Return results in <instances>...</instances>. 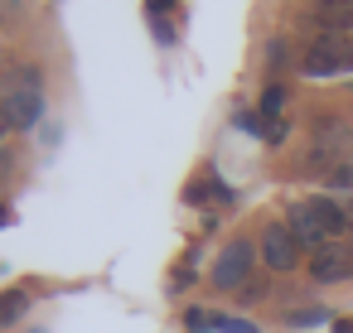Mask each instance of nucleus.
<instances>
[{
  "label": "nucleus",
  "mask_w": 353,
  "mask_h": 333,
  "mask_svg": "<svg viewBox=\"0 0 353 333\" xmlns=\"http://www.w3.org/2000/svg\"><path fill=\"white\" fill-rule=\"evenodd\" d=\"M348 160H353V126H348V121H334V116L314 121V136H310V164L324 169V174H334V169H343Z\"/></svg>",
  "instance_id": "f257e3e1"
},
{
  "label": "nucleus",
  "mask_w": 353,
  "mask_h": 333,
  "mask_svg": "<svg viewBox=\"0 0 353 333\" xmlns=\"http://www.w3.org/2000/svg\"><path fill=\"white\" fill-rule=\"evenodd\" d=\"M343 68H353V34H319L300 58L305 78H334Z\"/></svg>",
  "instance_id": "f03ea898"
},
{
  "label": "nucleus",
  "mask_w": 353,
  "mask_h": 333,
  "mask_svg": "<svg viewBox=\"0 0 353 333\" xmlns=\"http://www.w3.org/2000/svg\"><path fill=\"white\" fill-rule=\"evenodd\" d=\"M261 261H266L271 270H295L300 241H295V232H290L285 222H266V232H261Z\"/></svg>",
  "instance_id": "7ed1b4c3"
},
{
  "label": "nucleus",
  "mask_w": 353,
  "mask_h": 333,
  "mask_svg": "<svg viewBox=\"0 0 353 333\" xmlns=\"http://www.w3.org/2000/svg\"><path fill=\"white\" fill-rule=\"evenodd\" d=\"M252 261H256L252 241H228V251H223L218 266H213V285H218V290H237V285L252 275Z\"/></svg>",
  "instance_id": "20e7f679"
},
{
  "label": "nucleus",
  "mask_w": 353,
  "mask_h": 333,
  "mask_svg": "<svg viewBox=\"0 0 353 333\" xmlns=\"http://www.w3.org/2000/svg\"><path fill=\"white\" fill-rule=\"evenodd\" d=\"M310 275L319 285H334V280H348L353 275V246L348 241H329L310 256Z\"/></svg>",
  "instance_id": "39448f33"
},
{
  "label": "nucleus",
  "mask_w": 353,
  "mask_h": 333,
  "mask_svg": "<svg viewBox=\"0 0 353 333\" xmlns=\"http://www.w3.org/2000/svg\"><path fill=\"white\" fill-rule=\"evenodd\" d=\"M310 25L319 34H353V0H310Z\"/></svg>",
  "instance_id": "423d86ee"
},
{
  "label": "nucleus",
  "mask_w": 353,
  "mask_h": 333,
  "mask_svg": "<svg viewBox=\"0 0 353 333\" xmlns=\"http://www.w3.org/2000/svg\"><path fill=\"white\" fill-rule=\"evenodd\" d=\"M0 111L10 116L15 131H34V121L44 116V97L39 92H0Z\"/></svg>",
  "instance_id": "0eeeda50"
},
{
  "label": "nucleus",
  "mask_w": 353,
  "mask_h": 333,
  "mask_svg": "<svg viewBox=\"0 0 353 333\" xmlns=\"http://www.w3.org/2000/svg\"><path fill=\"white\" fill-rule=\"evenodd\" d=\"M44 73L34 63H10L6 73H0V92H39Z\"/></svg>",
  "instance_id": "6e6552de"
},
{
  "label": "nucleus",
  "mask_w": 353,
  "mask_h": 333,
  "mask_svg": "<svg viewBox=\"0 0 353 333\" xmlns=\"http://www.w3.org/2000/svg\"><path fill=\"white\" fill-rule=\"evenodd\" d=\"M25 309H30V294L25 290H6L0 294V328H10L15 319H25Z\"/></svg>",
  "instance_id": "1a4fd4ad"
},
{
  "label": "nucleus",
  "mask_w": 353,
  "mask_h": 333,
  "mask_svg": "<svg viewBox=\"0 0 353 333\" xmlns=\"http://www.w3.org/2000/svg\"><path fill=\"white\" fill-rule=\"evenodd\" d=\"M25 15H30V6H25V0H0V25H6V30L25 25Z\"/></svg>",
  "instance_id": "9d476101"
},
{
  "label": "nucleus",
  "mask_w": 353,
  "mask_h": 333,
  "mask_svg": "<svg viewBox=\"0 0 353 333\" xmlns=\"http://www.w3.org/2000/svg\"><path fill=\"white\" fill-rule=\"evenodd\" d=\"M281 107H285V87H266L261 92V116L266 121H281Z\"/></svg>",
  "instance_id": "9b49d317"
},
{
  "label": "nucleus",
  "mask_w": 353,
  "mask_h": 333,
  "mask_svg": "<svg viewBox=\"0 0 353 333\" xmlns=\"http://www.w3.org/2000/svg\"><path fill=\"white\" fill-rule=\"evenodd\" d=\"M184 328H189V333H208V328H218V314H208V309H189V314H184Z\"/></svg>",
  "instance_id": "f8f14e48"
},
{
  "label": "nucleus",
  "mask_w": 353,
  "mask_h": 333,
  "mask_svg": "<svg viewBox=\"0 0 353 333\" xmlns=\"http://www.w3.org/2000/svg\"><path fill=\"white\" fill-rule=\"evenodd\" d=\"M290 328H310V323H324V309H290L285 314Z\"/></svg>",
  "instance_id": "ddd939ff"
},
{
  "label": "nucleus",
  "mask_w": 353,
  "mask_h": 333,
  "mask_svg": "<svg viewBox=\"0 0 353 333\" xmlns=\"http://www.w3.org/2000/svg\"><path fill=\"white\" fill-rule=\"evenodd\" d=\"M218 333H256L247 319H228V314H218Z\"/></svg>",
  "instance_id": "4468645a"
},
{
  "label": "nucleus",
  "mask_w": 353,
  "mask_h": 333,
  "mask_svg": "<svg viewBox=\"0 0 353 333\" xmlns=\"http://www.w3.org/2000/svg\"><path fill=\"white\" fill-rule=\"evenodd\" d=\"M329 184H334V189H353V164L334 169V174H329Z\"/></svg>",
  "instance_id": "2eb2a0df"
},
{
  "label": "nucleus",
  "mask_w": 353,
  "mask_h": 333,
  "mask_svg": "<svg viewBox=\"0 0 353 333\" xmlns=\"http://www.w3.org/2000/svg\"><path fill=\"white\" fill-rule=\"evenodd\" d=\"M339 213H343V227L353 232V198H339Z\"/></svg>",
  "instance_id": "dca6fc26"
},
{
  "label": "nucleus",
  "mask_w": 353,
  "mask_h": 333,
  "mask_svg": "<svg viewBox=\"0 0 353 333\" xmlns=\"http://www.w3.org/2000/svg\"><path fill=\"white\" fill-rule=\"evenodd\" d=\"M10 131H15V126H10V116L0 111V145H6V136H10Z\"/></svg>",
  "instance_id": "f3484780"
},
{
  "label": "nucleus",
  "mask_w": 353,
  "mask_h": 333,
  "mask_svg": "<svg viewBox=\"0 0 353 333\" xmlns=\"http://www.w3.org/2000/svg\"><path fill=\"white\" fill-rule=\"evenodd\" d=\"M145 6H150V10L160 15V10H170V0H145Z\"/></svg>",
  "instance_id": "a211bd4d"
},
{
  "label": "nucleus",
  "mask_w": 353,
  "mask_h": 333,
  "mask_svg": "<svg viewBox=\"0 0 353 333\" xmlns=\"http://www.w3.org/2000/svg\"><path fill=\"white\" fill-rule=\"evenodd\" d=\"M334 333H353V323H348V319H339V323H334Z\"/></svg>",
  "instance_id": "6ab92c4d"
},
{
  "label": "nucleus",
  "mask_w": 353,
  "mask_h": 333,
  "mask_svg": "<svg viewBox=\"0 0 353 333\" xmlns=\"http://www.w3.org/2000/svg\"><path fill=\"white\" fill-rule=\"evenodd\" d=\"M0 227H10V208H0Z\"/></svg>",
  "instance_id": "aec40b11"
},
{
  "label": "nucleus",
  "mask_w": 353,
  "mask_h": 333,
  "mask_svg": "<svg viewBox=\"0 0 353 333\" xmlns=\"http://www.w3.org/2000/svg\"><path fill=\"white\" fill-rule=\"evenodd\" d=\"M34 333H44V328H34Z\"/></svg>",
  "instance_id": "412c9836"
}]
</instances>
